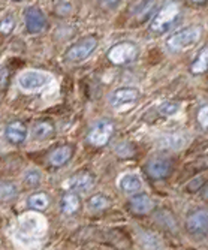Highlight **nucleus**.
I'll return each instance as SVG.
<instances>
[{"label":"nucleus","mask_w":208,"mask_h":250,"mask_svg":"<svg viewBox=\"0 0 208 250\" xmlns=\"http://www.w3.org/2000/svg\"><path fill=\"white\" fill-rule=\"evenodd\" d=\"M180 15H181V5L177 0H165L164 5L153 15L148 29L153 35H164L177 24Z\"/></svg>","instance_id":"nucleus-1"},{"label":"nucleus","mask_w":208,"mask_h":250,"mask_svg":"<svg viewBox=\"0 0 208 250\" xmlns=\"http://www.w3.org/2000/svg\"><path fill=\"white\" fill-rule=\"evenodd\" d=\"M202 35V27L201 26H189V27H184L175 33H172L168 41H166V47L171 51H181V50H186L192 45H195Z\"/></svg>","instance_id":"nucleus-2"},{"label":"nucleus","mask_w":208,"mask_h":250,"mask_svg":"<svg viewBox=\"0 0 208 250\" xmlns=\"http://www.w3.org/2000/svg\"><path fill=\"white\" fill-rule=\"evenodd\" d=\"M138 54H140V48H138V45L135 42L123 41L112 45L106 53V57L112 64L122 66V64L132 63L138 57Z\"/></svg>","instance_id":"nucleus-3"},{"label":"nucleus","mask_w":208,"mask_h":250,"mask_svg":"<svg viewBox=\"0 0 208 250\" xmlns=\"http://www.w3.org/2000/svg\"><path fill=\"white\" fill-rule=\"evenodd\" d=\"M96 47H98V38L96 36H85L66 50L64 59L71 63L83 62L96 50Z\"/></svg>","instance_id":"nucleus-4"},{"label":"nucleus","mask_w":208,"mask_h":250,"mask_svg":"<svg viewBox=\"0 0 208 250\" xmlns=\"http://www.w3.org/2000/svg\"><path fill=\"white\" fill-rule=\"evenodd\" d=\"M115 126L111 120H99L90 127L87 140L93 147H104L112 138Z\"/></svg>","instance_id":"nucleus-5"},{"label":"nucleus","mask_w":208,"mask_h":250,"mask_svg":"<svg viewBox=\"0 0 208 250\" xmlns=\"http://www.w3.org/2000/svg\"><path fill=\"white\" fill-rule=\"evenodd\" d=\"M51 83V77L41 71H26L18 77V85L24 92H36Z\"/></svg>","instance_id":"nucleus-6"},{"label":"nucleus","mask_w":208,"mask_h":250,"mask_svg":"<svg viewBox=\"0 0 208 250\" xmlns=\"http://www.w3.org/2000/svg\"><path fill=\"white\" fill-rule=\"evenodd\" d=\"M186 231L193 237L208 235V210L199 208L190 213L186 219Z\"/></svg>","instance_id":"nucleus-7"},{"label":"nucleus","mask_w":208,"mask_h":250,"mask_svg":"<svg viewBox=\"0 0 208 250\" xmlns=\"http://www.w3.org/2000/svg\"><path fill=\"white\" fill-rule=\"evenodd\" d=\"M141 93H140V90L135 88V87H119V88H115L114 92L111 93L109 96V104L112 106H122V105H126V104H133L136 102L138 99H140Z\"/></svg>","instance_id":"nucleus-8"},{"label":"nucleus","mask_w":208,"mask_h":250,"mask_svg":"<svg viewBox=\"0 0 208 250\" xmlns=\"http://www.w3.org/2000/svg\"><path fill=\"white\" fill-rule=\"evenodd\" d=\"M24 20H26V29L29 33H41L47 27V18H45L43 12L36 6H30L26 9Z\"/></svg>","instance_id":"nucleus-9"},{"label":"nucleus","mask_w":208,"mask_h":250,"mask_svg":"<svg viewBox=\"0 0 208 250\" xmlns=\"http://www.w3.org/2000/svg\"><path fill=\"white\" fill-rule=\"evenodd\" d=\"M129 207L133 214L146 216V214L151 213L156 206H154V201L150 198V195L138 192V193H133L132 198L129 199Z\"/></svg>","instance_id":"nucleus-10"},{"label":"nucleus","mask_w":208,"mask_h":250,"mask_svg":"<svg viewBox=\"0 0 208 250\" xmlns=\"http://www.w3.org/2000/svg\"><path fill=\"white\" fill-rule=\"evenodd\" d=\"M172 171V164L168 159H151V161L146 165V172L153 180H164L166 178Z\"/></svg>","instance_id":"nucleus-11"},{"label":"nucleus","mask_w":208,"mask_h":250,"mask_svg":"<svg viewBox=\"0 0 208 250\" xmlns=\"http://www.w3.org/2000/svg\"><path fill=\"white\" fill-rule=\"evenodd\" d=\"M5 136H6V140L14 146L22 144L27 138V126H26V123L21 122V120H14V122L8 123L6 129H5Z\"/></svg>","instance_id":"nucleus-12"},{"label":"nucleus","mask_w":208,"mask_h":250,"mask_svg":"<svg viewBox=\"0 0 208 250\" xmlns=\"http://www.w3.org/2000/svg\"><path fill=\"white\" fill-rule=\"evenodd\" d=\"M74 151H75V148H74V146H71V144L59 146V147H56V148L50 153L48 161H50V164H51L53 167H63V165H66V164L72 159Z\"/></svg>","instance_id":"nucleus-13"},{"label":"nucleus","mask_w":208,"mask_h":250,"mask_svg":"<svg viewBox=\"0 0 208 250\" xmlns=\"http://www.w3.org/2000/svg\"><path fill=\"white\" fill-rule=\"evenodd\" d=\"M95 185V177L90 172H80L75 174L71 180H69V188L74 192H80V193H85L88 192Z\"/></svg>","instance_id":"nucleus-14"},{"label":"nucleus","mask_w":208,"mask_h":250,"mask_svg":"<svg viewBox=\"0 0 208 250\" xmlns=\"http://www.w3.org/2000/svg\"><path fill=\"white\" fill-rule=\"evenodd\" d=\"M81 208V199L77 192H66L62 198V211L67 216H74Z\"/></svg>","instance_id":"nucleus-15"},{"label":"nucleus","mask_w":208,"mask_h":250,"mask_svg":"<svg viewBox=\"0 0 208 250\" xmlns=\"http://www.w3.org/2000/svg\"><path fill=\"white\" fill-rule=\"evenodd\" d=\"M54 132H56V127L50 120H38L32 127V135L36 141H45L51 138Z\"/></svg>","instance_id":"nucleus-16"},{"label":"nucleus","mask_w":208,"mask_h":250,"mask_svg":"<svg viewBox=\"0 0 208 250\" xmlns=\"http://www.w3.org/2000/svg\"><path fill=\"white\" fill-rule=\"evenodd\" d=\"M119 188L125 192V193H129V195H133V193H138L141 192L143 189V181L141 178L138 177L136 174H125L120 181H119Z\"/></svg>","instance_id":"nucleus-17"},{"label":"nucleus","mask_w":208,"mask_h":250,"mask_svg":"<svg viewBox=\"0 0 208 250\" xmlns=\"http://www.w3.org/2000/svg\"><path fill=\"white\" fill-rule=\"evenodd\" d=\"M51 204V198L47 192H35L29 196L27 206L35 211H45Z\"/></svg>","instance_id":"nucleus-18"},{"label":"nucleus","mask_w":208,"mask_h":250,"mask_svg":"<svg viewBox=\"0 0 208 250\" xmlns=\"http://www.w3.org/2000/svg\"><path fill=\"white\" fill-rule=\"evenodd\" d=\"M190 72L193 75H202L208 72V45L196 54L195 60L190 64Z\"/></svg>","instance_id":"nucleus-19"},{"label":"nucleus","mask_w":208,"mask_h":250,"mask_svg":"<svg viewBox=\"0 0 208 250\" xmlns=\"http://www.w3.org/2000/svg\"><path fill=\"white\" fill-rule=\"evenodd\" d=\"M109 198L104 193H96L93 196H90L87 201V207L91 211H102L109 207Z\"/></svg>","instance_id":"nucleus-20"},{"label":"nucleus","mask_w":208,"mask_h":250,"mask_svg":"<svg viewBox=\"0 0 208 250\" xmlns=\"http://www.w3.org/2000/svg\"><path fill=\"white\" fill-rule=\"evenodd\" d=\"M18 196V188L11 181L0 183V201H12Z\"/></svg>","instance_id":"nucleus-21"},{"label":"nucleus","mask_w":208,"mask_h":250,"mask_svg":"<svg viewBox=\"0 0 208 250\" xmlns=\"http://www.w3.org/2000/svg\"><path fill=\"white\" fill-rule=\"evenodd\" d=\"M180 111V104L174 102V101H166V102H162L157 106V112L162 117H172L175 116L177 112Z\"/></svg>","instance_id":"nucleus-22"},{"label":"nucleus","mask_w":208,"mask_h":250,"mask_svg":"<svg viewBox=\"0 0 208 250\" xmlns=\"http://www.w3.org/2000/svg\"><path fill=\"white\" fill-rule=\"evenodd\" d=\"M42 181V175L38 169H29L24 174V178H22V183H24L27 188H38Z\"/></svg>","instance_id":"nucleus-23"},{"label":"nucleus","mask_w":208,"mask_h":250,"mask_svg":"<svg viewBox=\"0 0 208 250\" xmlns=\"http://www.w3.org/2000/svg\"><path fill=\"white\" fill-rule=\"evenodd\" d=\"M151 6H153V0H136L133 5H130V11L135 15H143L147 11H150Z\"/></svg>","instance_id":"nucleus-24"},{"label":"nucleus","mask_w":208,"mask_h":250,"mask_svg":"<svg viewBox=\"0 0 208 250\" xmlns=\"http://www.w3.org/2000/svg\"><path fill=\"white\" fill-rule=\"evenodd\" d=\"M14 29H15V18H14V15L8 14L6 17L2 18V21H0V33L9 35Z\"/></svg>","instance_id":"nucleus-25"},{"label":"nucleus","mask_w":208,"mask_h":250,"mask_svg":"<svg viewBox=\"0 0 208 250\" xmlns=\"http://www.w3.org/2000/svg\"><path fill=\"white\" fill-rule=\"evenodd\" d=\"M196 119H198V123L208 129V105H204L198 109V114H196Z\"/></svg>","instance_id":"nucleus-26"},{"label":"nucleus","mask_w":208,"mask_h":250,"mask_svg":"<svg viewBox=\"0 0 208 250\" xmlns=\"http://www.w3.org/2000/svg\"><path fill=\"white\" fill-rule=\"evenodd\" d=\"M9 85V71L6 67H0V92H6Z\"/></svg>","instance_id":"nucleus-27"},{"label":"nucleus","mask_w":208,"mask_h":250,"mask_svg":"<svg viewBox=\"0 0 208 250\" xmlns=\"http://www.w3.org/2000/svg\"><path fill=\"white\" fill-rule=\"evenodd\" d=\"M122 0H99V8H102L104 11H111V9H115L119 5H120Z\"/></svg>","instance_id":"nucleus-28"},{"label":"nucleus","mask_w":208,"mask_h":250,"mask_svg":"<svg viewBox=\"0 0 208 250\" xmlns=\"http://www.w3.org/2000/svg\"><path fill=\"white\" fill-rule=\"evenodd\" d=\"M192 3H196V5H202V3H205L207 0H190Z\"/></svg>","instance_id":"nucleus-29"},{"label":"nucleus","mask_w":208,"mask_h":250,"mask_svg":"<svg viewBox=\"0 0 208 250\" xmlns=\"http://www.w3.org/2000/svg\"><path fill=\"white\" fill-rule=\"evenodd\" d=\"M204 196H205V199L208 201V186L205 188V190H204Z\"/></svg>","instance_id":"nucleus-30"},{"label":"nucleus","mask_w":208,"mask_h":250,"mask_svg":"<svg viewBox=\"0 0 208 250\" xmlns=\"http://www.w3.org/2000/svg\"><path fill=\"white\" fill-rule=\"evenodd\" d=\"M14 2H22V0H14Z\"/></svg>","instance_id":"nucleus-31"}]
</instances>
